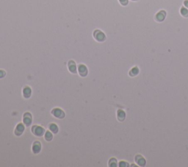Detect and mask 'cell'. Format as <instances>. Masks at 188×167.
Masks as SVG:
<instances>
[{
	"instance_id": "obj_1",
	"label": "cell",
	"mask_w": 188,
	"mask_h": 167,
	"mask_svg": "<svg viewBox=\"0 0 188 167\" xmlns=\"http://www.w3.org/2000/svg\"><path fill=\"white\" fill-rule=\"evenodd\" d=\"M135 160L140 166H144L146 163V159L140 155H137L135 157Z\"/></svg>"
},
{
	"instance_id": "obj_2",
	"label": "cell",
	"mask_w": 188,
	"mask_h": 167,
	"mask_svg": "<svg viewBox=\"0 0 188 167\" xmlns=\"http://www.w3.org/2000/svg\"><path fill=\"white\" fill-rule=\"evenodd\" d=\"M165 16H166V13H165V11H159V13H157V15H156V19H157V21H158V22H162V21L165 19Z\"/></svg>"
},
{
	"instance_id": "obj_3",
	"label": "cell",
	"mask_w": 188,
	"mask_h": 167,
	"mask_svg": "<svg viewBox=\"0 0 188 167\" xmlns=\"http://www.w3.org/2000/svg\"><path fill=\"white\" fill-rule=\"evenodd\" d=\"M34 133V134L35 135H38V136H41L43 133V129L41 127H38V126H35L33 127V129L32 130Z\"/></svg>"
},
{
	"instance_id": "obj_4",
	"label": "cell",
	"mask_w": 188,
	"mask_h": 167,
	"mask_svg": "<svg viewBox=\"0 0 188 167\" xmlns=\"http://www.w3.org/2000/svg\"><path fill=\"white\" fill-rule=\"evenodd\" d=\"M52 113L54 114V116L55 117H57V118H63V117L64 116L63 112L60 109H58V108L53 110Z\"/></svg>"
},
{
	"instance_id": "obj_5",
	"label": "cell",
	"mask_w": 188,
	"mask_h": 167,
	"mask_svg": "<svg viewBox=\"0 0 188 167\" xmlns=\"http://www.w3.org/2000/svg\"><path fill=\"white\" fill-rule=\"evenodd\" d=\"M79 74H81V76H82V77L86 76L87 72V68H86L84 66H83V65H80V66H79Z\"/></svg>"
},
{
	"instance_id": "obj_6",
	"label": "cell",
	"mask_w": 188,
	"mask_h": 167,
	"mask_svg": "<svg viewBox=\"0 0 188 167\" xmlns=\"http://www.w3.org/2000/svg\"><path fill=\"white\" fill-rule=\"evenodd\" d=\"M24 127L23 124H19L16 127V134L17 135H21L22 132L24 131Z\"/></svg>"
},
{
	"instance_id": "obj_7",
	"label": "cell",
	"mask_w": 188,
	"mask_h": 167,
	"mask_svg": "<svg viewBox=\"0 0 188 167\" xmlns=\"http://www.w3.org/2000/svg\"><path fill=\"white\" fill-rule=\"evenodd\" d=\"M125 117H126L125 112L124 111H122V110H119L118 111V119L120 121H123V120H124Z\"/></svg>"
},
{
	"instance_id": "obj_8",
	"label": "cell",
	"mask_w": 188,
	"mask_h": 167,
	"mask_svg": "<svg viewBox=\"0 0 188 167\" xmlns=\"http://www.w3.org/2000/svg\"><path fill=\"white\" fill-rule=\"evenodd\" d=\"M32 150L35 153H38L41 150V144L39 142H35L33 145Z\"/></svg>"
},
{
	"instance_id": "obj_9",
	"label": "cell",
	"mask_w": 188,
	"mask_h": 167,
	"mask_svg": "<svg viewBox=\"0 0 188 167\" xmlns=\"http://www.w3.org/2000/svg\"><path fill=\"white\" fill-rule=\"evenodd\" d=\"M138 74H139V68H138L137 66L133 67V68L131 69V71H129V74H130V76H132V77L136 76V75H137Z\"/></svg>"
},
{
	"instance_id": "obj_10",
	"label": "cell",
	"mask_w": 188,
	"mask_h": 167,
	"mask_svg": "<svg viewBox=\"0 0 188 167\" xmlns=\"http://www.w3.org/2000/svg\"><path fill=\"white\" fill-rule=\"evenodd\" d=\"M31 122H32V119H31L30 114L29 113L28 116H26V115H24V124H27V126H29L31 124Z\"/></svg>"
},
{
	"instance_id": "obj_11",
	"label": "cell",
	"mask_w": 188,
	"mask_h": 167,
	"mask_svg": "<svg viewBox=\"0 0 188 167\" xmlns=\"http://www.w3.org/2000/svg\"><path fill=\"white\" fill-rule=\"evenodd\" d=\"M23 93H24V97L28 98V97H30V95H31V90H30V89L29 87H26V88L24 89Z\"/></svg>"
},
{
	"instance_id": "obj_12",
	"label": "cell",
	"mask_w": 188,
	"mask_h": 167,
	"mask_svg": "<svg viewBox=\"0 0 188 167\" xmlns=\"http://www.w3.org/2000/svg\"><path fill=\"white\" fill-rule=\"evenodd\" d=\"M180 12H181V14L182 15V16H184L185 18L188 17V9H187L186 8H184V7L181 8Z\"/></svg>"
},
{
	"instance_id": "obj_13",
	"label": "cell",
	"mask_w": 188,
	"mask_h": 167,
	"mask_svg": "<svg viewBox=\"0 0 188 167\" xmlns=\"http://www.w3.org/2000/svg\"><path fill=\"white\" fill-rule=\"evenodd\" d=\"M68 66H69V69H70V71H71V72H73V73H75L76 72V66H75V64H74V62L73 63V62H70L69 63V64H68Z\"/></svg>"
},
{
	"instance_id": "obj_14",
	"label": "cell",
	"mask_w": 188,
	"mask_h": 167,
	"mask_svg": "<svg viewBox=\"0 0 188 167\" xmlns=\"http://www.w3.org/2000/svg\"><path fill=\"white\" fill-rule=\"evenodd\" d=\"M96 39L98 40V41H104V33H101V32H99V34H98V36H96Z\"/></svg>"
},
{
	"instance_id": "obj_15",
	"label": "cell",
	"mask_w": 188,
	"mask_h": 167,
	"mask_svg": "<svg viewBox=\"0 0 188 167\" xmlns=\"http://www.w3.org/2000/svg\"><path fill=\"white\" fill-rule=\"evenodd\" d=\"M49 129H50V130H51L54 133H56L58 131L57 126V125H55V124H51V125H50Z\"/></svg>"
},
{
	"instance_id": "obj_16",
	"label": "cell",
	"mask_w": 188,
	"mask_h": 167,
	"mask_svg": "<svg viewBox=\"0 0 188 167\" xmlns=\"http://www.w3.org/2000/svg\"><path fill=\"white\" fill-rule=\"evenodd\" d=\"M109 166H112V167H115V166H117V161L115 158H112L110 162H109Z\"/></svg>"
},
{
	"instance_id": "obj_17",
	"label": "cell",
	"mask_w": 188,
	"mask_h": 167,
	"mask_svg": "<svg viewBox=\"0 0 188 167\" xmlns=\"http://www.w3.org/2000/svg\"><path fill=\"white\" fill-rule=\"evenodd\" d=\"M45 138L47 140V141H51L52 138V135L50 132L47 131L45 134Z\"/></svg>"
},
{
	"instance_id": "obj_18",
	"label": "cell",
	"mask_w": 188,
	"mask_h": 167,
	"mask_svg": "<svg viewBox=\"0 0 188 167\" xmlns=\"http://www.w3.org/2000/svg\"><path fill=\"white\" fill-rule=\"evenodd\" d=\"M119 166H121V167H126V166H129V164H128V163H126V162H125V161H121L120 162V163H119Z\"/></svg>"
},
{
	"instance_id": "obj_19",
	"label": "cell",
	"mask_w": 188,
	"mask_h": 167,
	"mask_svg": "<svg viewBox=\"0 0 188 167\" xmlns=\"http://www.w3.org/2000/svg\"><path fill=\"white\" fill-rule=\"evenodd\" d=\"M121 5H126L128 4V0H119Z\"/></svg>"
},
{
	"instance_id": "obj_20",
	"label": "cell",
	"mask_w": 188,
	"mask_h": 167,
	"mask_svg": "<svg viewBox=\"0 0 188 167\" xmlns=\"http://www.w3.org/2000/svg\"><path fill=\"white\" fill-rule=\"evenodd\" d=\"M184 5L185 6V8H188V0H185L184 2Z\"/></svg>"
},
{
	"instance_id": "obj_21",
	"label": "cell",
	"mask_w": 188,
	"mask_h": 167,
	"mask_svg": "<svg viewBox=\"0 0 188 167\" xmlns=\"http://www.w3.org/2000/svg\"><path fill=\"white\" fill-rule=\"evenodd\" d=\"M5 76V72L2 71H0V78H2Z\"/></svg>"
},
{
	"instance_id": "obj_22",
	"label": "cell",
	"mask_w": 188,
	"mask_h": 167,
	"mask_svg": "<svg viewBox=\"0 0 188 167\" xmlns=\"http://www.w3.org/2000/svg\"><path fill=\"white\" fill-rule=\"evenodd\" d=\"M132 1H137V0H132Z\"/></svg>"
}]
</instances>
